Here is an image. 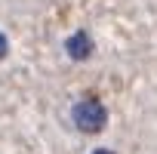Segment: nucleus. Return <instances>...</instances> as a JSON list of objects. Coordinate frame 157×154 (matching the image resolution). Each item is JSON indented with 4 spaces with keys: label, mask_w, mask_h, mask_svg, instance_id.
<instances>
[{
    "label": "nucleus",
    "mask_w": 157,
    "mask_h": 154,
    "mask_svg": "<svg viewBox=\"0 0 157 154\" xmlns=\"http://www.w3.org/2000/svg\"><path fill=\"white\" fill-rule=\"evenodd\" d=\"M3 52H6V37L0 34V56H3Z\"/></svg>",
    "instance_id": "3"
},
{
    "label": "nucleus",
    "mask_w": 157,
    "mask_h": 154,
    "mask_svg": "<svg viewBox=\"0 0 157 154\" xmlns=\"http://www.w3.org/2000/svg\"><path fill=\"white\" fill-rule=\"evenodd\" d=\"M93 154H114V151H108V148H99V151H93Z\"/></svg>",
    "instance_id": "4"
},
{
    "label": "nucleus",
    "mask_w": 157,
    "mask_h": 154,
    "mask_svg": "<svg viewBox=\"0 0 157 154\" xmlns=\"http://www.w3.org/2000/svg\"><path fill=\"white\" fill-rule=\"evenodd\" d=\"M65 49H68V56L77 59V62H80V59H90V52H93V37H90L86 31H77V34L68 37Z\"/></svg>",
    "instance_id": "2"
},
{
    "label": "nucleus",
    "mask_w": 157,
    "mask_h": 154,
    "mask_svg": "<svg viewBox=\"0 0 157 154\" xmlns=\"http://www.w3.org/2000/svg\"><path fill=\"white\" fill-rule=\"evenodd\" d=\"M105 120H108V111L93 96H86V99H80V102L74 105V123L80 126L83 133H99L105 126Z\"/></svg>",
    "instance_id": "1"
}]
</instances>
